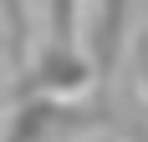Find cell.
<instances>
[{
	"label": "cell",
	"instance_id": "7a4b0ae2",
	"mask_svg": "<svg viewBox=\"0 0 148 142\" xmlns=\"http://www.w3.org/2000/svg\"><path fill=\"white\" fill-rule=\"evenodd\" d=\"M77 117H82V112H77L72 101H56V97H26V101H15V117H10L5 142H56Z\"/></svg>",
	"mask_w": 148,
	"mask_h": 142
},
{
	"label": "cell",
	"instance_id": "3957f363",
	"mask_svg": "<svg viewBox=\"0 0 148 142\" xmlns=\"http://www.w3.org/2000/svg\"><path fill=\"white\" fill-rule=\"evenodd\" d=\"M143 142H148V132H143Z\"/></svg>",
	"mask_w": 148,
	"mask_h": 142
},
{
	"label": "cell",
	"instance_id": "6da1fadb",
	"mask_svg": "<svg viewBox=\"0 0 148 142\" xmlns=\"http://www.w3.org/2000/svg\"><path fill=\"white\" fill-rule=\"evenodd\" d=\"M92 76H97V61H92V56H82L77 46L51 41L41 56L31 61V66H21L15 101H26V97H56V101H72L77 91H87V86H92Z\"/></svg>",
	"mask_w": 148,
	"mask_h": 142
}]
</instances>
